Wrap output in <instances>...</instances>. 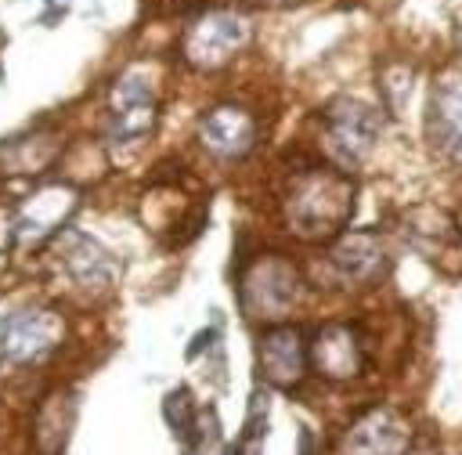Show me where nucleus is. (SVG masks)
I'll use <instances>...</instances> for the list:
<instances>
[{"label": "nucleus", "mask_w": 462, "mask_h": 455, "mask_svg": "<svg viewBox=\"0 0 462 455\" xmlns=\"http://www.w3.org/2000/svg\"><path fill=\"white\" fill-rule=\"evenodd\" d=\"M245 36H249V25L242 14L213 7V11H202L199 18H191L184 25L180 54L195 69H220L224 61L235 58V51L245 43Z\"/></svg>", "instance_id": "obj_4"}, {"label": "nucleus", "mask_w": 462, "mask_h": 455, "mask_svg": "<svg viewBox=\"0 0 462 455\" xmlns=\"http://www.w3.org/2000/svg\"><path fill=\"white\" fill-rule=\"evenodd\" d=\"M166 419H170L173 433H177L184 444H191V437H195V408H191L188 390H173V394L166 397Z\"/></svg>", "instance_id": "obj_14"}, {"label": "nucleus", "mask_w": 462, "mask_h": 455, "mask_svg": "<svg viewBox=\"0 0 462 455\" xmlns=\"http://www.w3.org/2000/svg\"><path fill=\"white\" fill-rule=\"evenodd\" d=\"M238 300H242V311L249 318H263V321H278L285 318L296 300H300V271L278 256V253H267L260 256L245 274H242V285H238Z\"/></svg>", "instance_id": "obj_2"}, {"label": "nucleus", "mask_w": 462, "mask_h": 455, "mask_svg": "<svg viewBox=\"0 0 462 455\" xmlns=\"http://www.w3.org/2000/svg\"><path fill=\"white\" fill-rule=\"evenodd\" d=\"M18 228H14V220H11V213L0 206V249H7V242H11V235H14Z\"/></svg>", "instance_id": "obj_15"}, {"label": "nucleus", "mask_w": 462, "mask_h": 455, "mask_svg": "<svg viewBox=\"0 0 462 455\" xmlns=\"http://www.w3.org/2000/svg\"><path fill=\"white\" fill-rule=\"evenodd\" d=\"M199 144L217 159H242L256 144V116L242 105H217L199 119Z\"/></svg>", "instance_id": "obj_9"}, {"label": "nucleus", "mask_w": 462, "mask_h": 455, "mask_svg": "<svg viewBox=\"0 0 462 455\" xmlns=\"http://www.w3.org/2000/svg\"><path fill=\"white\" fill-rule=\"evenodd\" d=\"M61 264L65 274L79 285V289H108L116 278V260L108 249H101L94 238L69 231L61 242Z\"/></svg>", "instance_id": "obj_13"}, {"label": "nucleus", "mask_w": 462, "mask_h": 455, "mask_svg": "<svg viewBox=\"0 0 462 455\" xmlns=\"http://www.w3.org/2000/svg\"><path fill=\"white\" fill-rule=\"evenodd\" d=\"M328 267L346 285H368V282H375L383 274L386 249H383V242H379L375 231H350V235H339L332 242Z\"/></svg>", "instance_id": "obj_12"}, {"label": "nucleus", "mask_w": 462, "mask_h": 455, "mask_svg": "<svg viewBox=\"0 0 462 455\" xmlns=\"http://www.w3.org/2000/svg\"><path fill=\"white\" fill-rule=\"evenodd\" d=\"M260 4H296V0H260Z\"/></svg>", "instance_id": "obj_16"}, {"label": "nucleus", "mask_w": 462, "mask_h": 455, "mask_svg": "<svg viewBox=\"0 0 462 455\" xmlns=\"http://www.w3.org/2000/svg\"><path fill=\"white\" fill-rule=\"evenodd\" d=\"M285 224L300 238H328L339 235L354 213V184L339 170H303L292 177L285 199Z\"/></svg>", "instance_id": "obj_1"}, {"label": "nucleus", "mask_w": 462, "mask_h": 455, "mask_svg": "<svg viewBox=\"0 0 462 455\" xmlns=\"http://www.w3.org/2000/svg\"><path fill=\"white\" fill-rule=\"evenodd\" d=\"M307 358L314 361L318 376H325L332 383H346L365 372V343L346 321L321 325L314 332V339L307 343Z\"/></svg>", "instance_id": "obj_7"}, {"label": "nucleus", "mask_w": 462, "mask_h": 455, "mask_svg": "<svg viewBox=\"0 0 462 455\" xmlns=\"http://www.w3.org/2000/svg\"><path fill=\"white\" fill-rule=\"evenodd\" d=\"M426 137L440 159L462 166V76H444L440 83H433Z\"/></svg>", "instance_id": "obj_8"}, {"label": "nucleus", "mask_w": 462, "mask_h": 455, "mask_svg": "<svg viewBox=\"0 0 462 455\" xmlns=\"http://www.w3.org/2000/svg\"><path fill=\"white\" fill-rule=\"evenodd\" d=\"M379 141V112L365 101L339 98L325 108V148L339 166L361 162Z\"/></svg>", "instance_id": "obj_6"}, {"label": "nucleus", "mask_w": 462, "mask_h": 455, "mask_svg": "<svg viewBox=\"0 0 462 455\" xmlns=\"http://www.w3.org/2000/svg\"><path fill=\"white\" fill-rule=\"evenodd\" d=\"M65 339V318L51 307H25L0 321V365H36Z\"/></svg>", "instance_id": "obj_3"}, {"label": "nucleus", "mask_w": 462, "mask_h": 455, "mask_svg": "<svg viewBox=\"0 0 462 455\" xmlns=\"http://www.w3.org/2000/svg\"><path fill=\"white\" fill-rule=\"evenodd\" d=\"M260 376L274 386H296L307 372V343L296 325H274L260 336L256 347Z\"/></svg>", "instance_id": "obj_10"}, {"label": "nucleus", "mask_w": 462, "mask_h": 455, "mask_svg": "<svg viewBox=\"0 0 462 455\" xmlns=\"http://www.w3.org/2000/svg\"><path fill=\"white\" fill-rule=\"evenodd\" d=\"M408 441L411 430L393 408H372L346 430L343 455H404Z\"/></svg>", "instance_id": "obj_11"}, {"label": "nucleus", "mask_w": 462, "mask_h": 455, "mask_svg": "<svg viewBox=\"0 0 462 455\" xmlns=\"http://www.w3.org/2000/svg\"><path fill=\"white\" fill-rule=\"evenodd\" d=\"M155 126V90L144 69H130L116 79L112 90V116H108V144L112 148H137Z\"/></svg>", "instance_id": "obj_5"}, {"label": "nucleus", "mask_w": 462, "mask_h": 455, "mask_svg": "<svg viewBox=\"0 0 462 455\" xmlns=\"http://www.w3.org/2000/svg\"><path fill=\"white\" fill-rule=\"evenodd\" d=\"M458 231H462V224H458Z\"/></svg>", "instance_id": "obj_17"}]
</instances>
